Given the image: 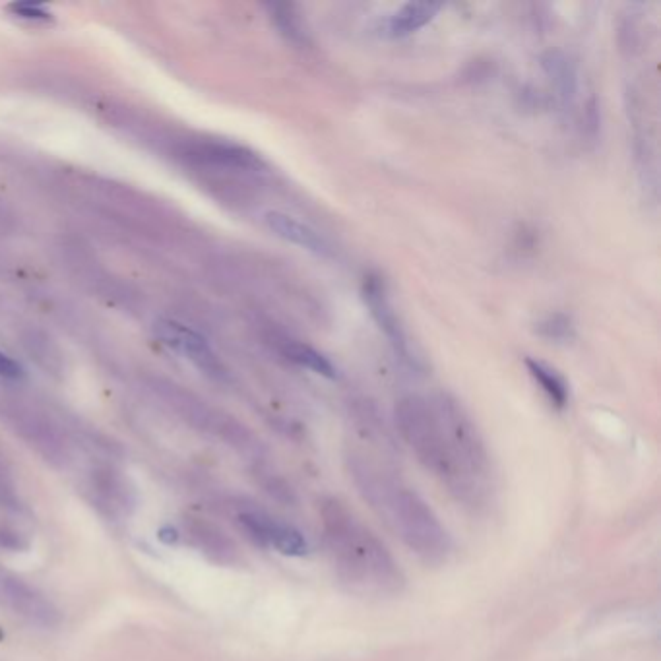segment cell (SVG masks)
<instances>
[{"label": "cell", "mask_w": 661, "mask_h": 661, "mask_svg": "<svg viewBox=\"0 0 661 661\" xmlns=\"http://www.w3.org/2000/svg\"><path fill=\"white\" fill-rule=\"evenodd\" d=\"M396 427L417 460L473 512L491 503V462L466 410L448 394L408 396L396 404Z\"/></svg>", "instance_id": "obj_1"}, {"label": "cell", "mask_w": 661, "mask_h": 661, "mask_svg": "<svg viewBox=\"0 0 661 661\" xmlns=\"http://www.w3.org/2000/svg\"><path fill=\"white\" fill-rule=\"evenodd\" d=\"M346 466L363 501L411 553L427 565H441L448 559L450 534L417 491L359 452L347 454Z\"/></svg>", "instance_id": "obj_2"}, {"label": "cell", "mask_w": 661, "mask_h": 661, "mask_svg": "<svg viewBox=\"0 0 661 661\" xmlns=\"http://www.w3.org/2000/svg\"><path fill=\"white\" fill-rule=\"evenodd\" d=\"M326 553L338 578L351 590L367 596L400 594L406 578L388 547L355 512L336 497L318 506Z\"/></svg>", "instance_id": "obj_3"}, {"label": "cell", "mask_w": 661, "mask_h": 661, "mask_svg": "<svg viewBox=\"0 0 661 661\" xmlns=\"http://www.w3.org/2000/svg\"><path fill=\"white\" fill-rule=\"evenodd\" d=\"M363 299L365 305L369 307V313L375 318L378 328L384 332L386 340L390 342V346L394 349L396 357L404 363V367H408L411 371H419L421 369V361L415 355V351L411 349L410 336L400 320V315L396 313L386 285L378 278V276H369L365 278L363 284Z\"/></svg>", "instance_id": "obj_4"}, {"label": "cell", "mask_w": 661, "mask_h": 661, "mask_svg": "<svg viewBox=\"0 0 661 661\" xmlns=\"http://www.w3.org/2000/svg\"><path fill=\"white\" fill-rule=\"evenodd\" d=\"M154 332L163 346L169 347L177 355L185 357L202 373L216 378L223 375L220 359L214 353L212 346L208 344V340L187 324H183L179 320H171V318H161L156 322Z\"/></svg>", "instance_id": "obj_5"}, {"label": "cell", "mask_w": 661, "mask_h": 661, "mask_svg": "<svg viewBox=\"0 0 661 661\" xmlns=\"http://www.w3.org/2000/svg\"><path fill=\"white\" fill-rule=\"evenodd\" d=\"M239 520L254 541L276 549L285 557H305L309 553V543L305 536L295 526L287 524L284 520H278L268 512H260V510L243 512Z\"/></svg>", "instance_id": "obj_6"}, {"label": "cell", "mask_w": 661, "mask_h": 661, "mask_svg": "<svg viewBox=\"0 0 661 661\" xmlns=\"http://www.w3.org/2000/svg\"><path fill=\"white\" fill-rule=\"evenodd\" d=\"M264 223L274 235H278L280 239H284L291 245L301 247L303 251L313 252L318 256H332L334 254V249H332V245L328 243L326 237H322L311 225H307V223H303V221H299L297 218L289 216V214L276 212V210L266 212Z\"/></svg>", "instance_id": "obj_7"}, {"label": "cell", "mask_w": 661, "mask_h": 661, "mask_svg": "<svg viewBox=\"0 0 661 661\" xmlns=\"http://www.w3.org/2000/svg\"><path fill=\"white\" fill-rule=\"evenodd\" d=\"M192 156L200 161L237 171L262 169V161L254 152L229 142H200L192 148Z\"/></svg>", "instance_id": "obj_8"}, {"label": "cell", "mask_w": 661, "mask_h": 661, "mask_svg": "<svg viewBox=\"0 0 661 661\" xmlns=\"http://www.w3.org/2000/svg\"><path fill=\"white\" fill-rule=\"evenodd\" d=\"M541 66H543L545 74L549 76V80L553 84L557 99L561 101V105L567 111L568 107L572 105L574 97H576V90H578V68H576V63L568 57L565 51L551 49L541 57Z\"/></svg>", "instance_id": "obj_9"}, {"label": "cell", "mask_w": 661, "mask_h": 661, "mask_svg": "<svg viewBox=\"0 0 661 661\" xmlns=\"http://www.w3.org/2000/svg\"><path fill=\"white\" fill-rule=\"evenodd\" d=\"M437 2H408L398 8L388 20V33L392 37H406L425 28L441 10Z\"/></svg>", "instance_id": "obj_10"}, {"label": "cell", "mask_w": 661, "mask_h": 661, "mask_svg": "<svg viewBox=\"0 0 661 661\" xmlns=\"http://www.w3.org/2000/svg\"><path fill=\"white\" fill-rule=\"evenodd\" d=\"M282 353L289 361L297 363L303 369L313 371L315 375L324 378H338V369L334 367V363L309 344H303L299 340H285L282 344Z\"/></svg>", "instance_id": "obj_11"}, {"label": "cell", "mask_w": 661, "mask_h": 661, "mask_svg": "<svg viewBox=\"0 0 661 661\" xmlns=\"http://www.w3.org/2000/svg\"><path fill=\"white\" fill-rule=\"evenodd\" d=\"M526 367L532 378L541 386V390L547 394L551 404L563 410L568 402V384L565 378L537 359H526Z\"/></svg>", "instance_id": "obj_12"}, {"label": "cell", "mask_w": 661, "mask_h": 661, "mask_svg": "<svg viewBox=\"0 0 661 661\" xmlns=\"http://www.w3.org/2000/svg\"><path fill=\"white\" fill-rule=\"evenodd\" d=\"M272 18L278 26V30L284 33L285 37L297 45H305L309 41L307 30L303 28L301 14L297 6L293 4H274L272 6Z\"/></svg>", "instance_id": "obj_13"}, {"label": "cell", "mask_w": 661, "mask_h": 661, "mask_svg": "<svg viewBox=\"0 0 661 661\" xmlns=\"http://www.w3.org/2000/svg\"><path fill=\"white\" fill-rule=\"evenodd\" d=\"M536 332L549 342L567 344L574 338V324L572 318L565 313H551L537 320Z\"/></svg>", "instance_id": "obj_14"}, {"label": "cell", "mask_w": 661, "mask_h": 661, "mask_svg": "<svg viewBox=\"0 0 661 661\" xmlns=\"http://www.w3.org/2000/svg\"><path fill=\"white\" fill-rule=\"evenodd\" d=\"M582 130L584 134L594 142L599 132V105L596 97H590V101L584 105V119H582Z\"/></svg>", "instance_id": "obj_15"}, {"label": "cell", "mask_w": 661, "mask_h": 661, "mask_svg": "<svg viewBox=\"0 0 661 661\" xmlns=\"http://www.w3.org/2000/svg\"><path fill=\"white\" fill-rule=\"evenodd\" d=\"M10 10H12L18 18H24V20H30V22H47V20H51V14H49L43 6L32 4V2L12 4Z\"/></svg>", "instance_id": "obj_16"}, {"label": "cell", "mask_w": 661, "mask_h": 661, "mask_svg": "<svg viewBox=\"0 0 661 661\" xmlns=\"http://www.w3.org/2000/svg\"><path fill=\"white\" fill-rule=\"evenodd\" d=\"M0 377L8 378V380H18V378L24 377L22 365L4 351H0Z\"/></svg>", "instance_id": "obj_17"}]
</instances>
